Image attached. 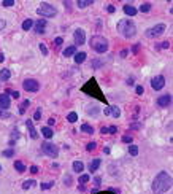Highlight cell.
I'll use <instances>...</instances> for the list:
<instances>
[{"mask_svg":"<svg viewBox=\"0 0 173 194\" xmlns=\"http://www.w3.org/2000/svg\"><path fill=\"white\" fill-rule=\"evenodd\" d=\"M171 188V175L168 172H159L153 182V192L162 194Z\"/></svg>","mask_w":173,"mask_h":194,"instance_id":"1","label":"cell"},{"mask_svg":"<svg viewBox=\"0 0 173 194\" xmlns=\"http://www.w3.org/2000/svg\"><path fill=\"white\" fill-rule=\"evenodd\" d=\"M117 32H119L124 38H132L137 33V26H135L134 21H130V19H121L119 23H117Z\"/></svg>","mask_w":173,"mask_h":194,"instance_id":"2","label":"cell"},{"mask_svg":"<svg viewBox=\"0 0 173 194\" xmlns=\"http://www.w3.org/2000/svg\"><path fill=\"white\" fill-rule=\"evenodd\" d=\"M89 45H91L92 50L95 53H99V54H103V53L108 51V40L105 37H102V35H92Z\"/></svg>","mask_w":173,"mask_h":194,"instance_id":"3","label":"cell"},{"mask_svg":"<svg viewBox=\"0 0 173 194\" xmlns=\"http://www.w3.org/2000/svg\"><path fill=\"white\" fill-rule=\"evenodd\" d=\"M37 13L41 16V18H54L57 15V10L54 8L53 5H49V3H46V2H41L40 3V6L37 8Z\"/></svg>","mask_w":173,"mask_h":194,"instance_id":"4","label":"cell"},{"mask_svg":"<svg viewBox=\"0 0 173 194\" xmlns=\"http://www.w3.org/2000/svg\"><path fill=\"white\" fill-rule=\"evenodd\" d=\"M165 29H167V26H165L164 23H161V24H156L153 27H149V29H146L144 35H146V38H157L165 32Z\"/></svg>","mask_w":173,"mask_h":194,"instance_id":"5","label":"cell"},{"mask_svg":"<svg viewBox=\"0 0 173 194\" xmlns=\"http://www.w3.org/2000/svg\"><path fill=\"white\" fill-rule=\"evenodd\" d=\"M41 151H43L46 156H49V158H57L59 156V148L54 143L48 142V140L41 143Z\"/></svg>","mask_w":173,"mask_h":194,"instance_id":"6","label":"cell"},{"mask_svg":"<svg viewBox=\"0 0 173 194\" xmlns=\"http://www.w3.org/2000/svg\"><path fill=\"white\" fill-rule=\"evenodd\" d=\"M22 88H24V91H27V92H38L40 83L37 80H33V78H27L22 83Z\"/></svg>","mask_w":173,"mask_h":194,"instance_id":"7","label":"cell"},{"mask_svg":"<svg viewBox=\"0 0 173 194\" xmlns=\"http://www.w3.org/2000/svg\"><path fill=\"white\" fill-rule=\"evenodd\" d=\"M164 86H165V78L162 75H157V77H154L151 80V88H153L154 91H161Z\"/></svg>","mask_w":173,"mask_h":194,"instance_id":"8","label":"cell"},{"mask_svg":"<svg viewBox=\"0 0 173 194\" xmlns=\"http://www.w3.org/2000/svg\"><path fill=\"white\" fill-rule=\"evenodd\" d=\"M73 38H75V45H84V41H86V32L83 30V29H76L73 32Z\"/></svg>","mask_w":173,"mask_h":194,"instance_id":"9","label":"cell"},{"mask_svg":"<svg viewBox=\"0 0 173 194\" xmlns=\"http://www.w3.org/2000/svg\"><path fill=\"white\" fill-rule=\"evenodd\" d=\"M156 103L161 108H165V107H168L170 103H171V95L170 94H164V95H161L159 99L156 100Z\"/></svg>","mask_w":173,"mask_h":194,"instance_id":"10","label":"cell"},{"mask_svg":"<svg viewBox=\"0 0 173 194\" xmlns=\"http://www.w3.org/2000/svg\"><path fill=\"white\" fill-rule=\"evenodd\" d=\"M11 105V100H10V95L8 94H0V110H8Z\"/></svg>","mask_w":173,"mask_h":194,"instance_id":"11","label":"cell"},{"mask_svg":"<svg viewBox=\"0 0 173 194\" xmlns=\"http://www.w3.org/2000/svg\"><path fill=\"white\" fill-rule=\"evenodd\" d=\"M25 126H27V130H29V135L32 140H37L38 138V134H37V130H35V126H33V121L32 120H27L25 121Z\"/></svg>","mask_w":173,"mask_h":194,"instance_id":"12","label":"cell"},{"mask_svg":"<svg viewBox=\"0 0 173 194\" xmlns=\"http://www.w3.org/2000/svg\"><path fill=\"white\" fill-rule=\"evenodd\" d=\"M46 27V19H38L37 23H33V30L37 33H43Z\"/></svg>","mask_w":173,"mask_h":194,"instance_id":"13","label":"cell"},{"mask_svg":"<svg viewBox=\"0 0 173 194\" xmlns=\"http://www.w3.org/2000/svg\"><path fill=\"white\" fill-rule=\"evenodd\" d=\"M122 10H124V13H126L127 16H135L137 13H138V10L135 8V6L129 5V3H127V5H124V6H122Z\"/></svg>","mask_w":173,"mask_h":194,"instance_id":"14","label":"cell"},{"mask_svg":"<svg viewBox=\"0 0 173 194\" xmlns=\"http://www.w3.org/2000/svg\"><path fill=\"white\" fill-rule=\"evenodd\" d=\"M41 135H43L46 140H49V138H53V135H54V130L51 129V127H41Z\"/></svg>","mask_w":173,"mask_h":194,"instance_id":"15","label":"cell"},{"mask_svg":"<svg viewBox=\"0 0 173 194\" xmlns=\"http://www.w3.org/2000/svg\"><path fill=\"white\" fill-rule=\"evenodd\" d=\"M62 54H64V57H72V56H75V54H76V46H67Z\"/></svg>","mask_w":173,"mask_h":194,"instance_id":"16","label":"cell"},{"mask_svg":"<svg viewBox=\"0 0 173 194\" xmlns=\"http://www.w3.org/2000/svg\"><path fill=\"white\" fill-rule=\"evenodd\" d=\"M11 78V72L8 70V68H2V70H0V81H8Z\"/></svg>","mask_w":173,"mask_h":194,"instance_id":"17","label":"cell"},{"mask_svg":"<svg viewBox=\"0 0 173 194\" xmlns=\"http://www.w3.org/2000/svg\"><path fill=\"white\" fill-rule=\"evenodd\" d=\"M110 116L119 118V116H121V110H119V107H116V105H111V107H110Z\"/></svg>","mask_w":173,"mask_h":194,"instance_id":"18","label":"cell"},{"mask_svg":"<svg viewBox=\"0 0 173 194\" xmlns=\"http://www.w3.org/2000/svg\"><path fill=\"white\" fill-rule=\"evenodd\" d=\"M100 164H102V161H100L99 158H97V159H94V161H92L91 164H89V170H91V172H95L97 169L100 167Z\"/></svg>","mask_w":173,"mask_h":194,"instance_id":"19","label":"cell"},{"mask_svg":"<svg viewBox=\"0 0 173 194\" xmlns=\"http://www.w3.org/2000/svg\"><path fill=\"white\" fill-rule=\"evenodd\" d=\"M86 53H76V54H75V62H76V64H83V62H84L86 61Z\"/></svg>","mask_w":173,"mask_h":194,"instance_id":"20","label":"cell"},{"mask_svg":"<svg viewBox=\"0 0 173 194\" xmlns=\"http://www.w3.org/2000/svg\"><path fill=\"white\" fill-rule=\"evenodd\" d=\"M92 3H94V0H78L76 6L78 8H86V6H91Z\"/></svg>","mask_w":173,"mask_h":194,"instance_id":"21","label":"cell"},{"mask_svg":"<svg viewBox=\"0 0 173 194\" xmlns=\"http://www.w3.org/2000/svg\"><path fill=\"white\" fill-rule=\"evenodd\" d=\"M73 170L78 172V174H81V172L84 170V164H83L81 161H75L73 162Z\"/></svg>","mask_w":173,"mask_h":194,"instance_id":"22","label":"cell"},{"mask_svg":"<svg viewBox=\"0 0 173 194\" xmlns=\"http://www.w3.org/2000/svg\"><path fill=\"white\" fill-rule=\"evenodd\" d=\"M13 165H15V169L19 172V174H24V172H25V165H24V162H21V161H16V162L13 164Z\"/></svg>","mask_w":173,"mask_h":194,"instance_id":"23","label":"cell"},{"mask_svg":"<svg viewBox=\"0 0 173 194\" xmlns=\"http://www.w3.org/2000/svg\"><path fill=\"white\" fill-rule=\"evenodd\" d=\"M33 27V21L32 19H25L22 23V30H30Z\"/></svg>","mask_w":173,"mask_h":194,"instance_id":"24","label":"cell"},{"mask_svg":"<svg viewBox=\"0 0 173 194\" xmlns=\"http://www.w3.org/2000/svg\"><path fill=\"white\" fill-rule=\"evenodd\" d=\"M29 105H30V100H29V99L24 100V102L19 105V113H21V115H24V113H25V108L29 107Z\"/></svg>","mask_w":173,"mask_h":194,"instance_id":"25","label":"cell"},{"mask_svg":"<svg viewBox=\"0 0 173 194\" xmlns=\"http://www.w3.org/2000/svg\"><path fill=\"white\" fill-rule=\"evenodd\" d=\"M81 130L84 134H94V127L89 126V124H81Z\"/></svg>","mask_w":173,"mask_h":194,"instance_id":"26","label":"cell"},{"mask_svg":"<svg viewBox=\"0 0 173 194\" xmlns=\"http://www.w3.org/2000/svg\"><path fill=\"white\" fill-rule=\"evenodd\" d=\"M67 121L68 123H76L78 121V115L75 113V112H70V113L67 115Z\"/></svg>","mask_w":173,"mask_h":194,"instance_id":"27","label":"cell"},{"mask_svg":"<svg viewBox=\"0 0 173 194\" xmlns=\"http://www.w3.org/2000/svg\"><path fill=\"white\" fill-rule=\"evenodd\" d=\"M2 156H5V158H13V156H15V150H13V148H6V150L2 151Z\"/></svg>","mask_w":173,"mask_h":194,"instance_id":"28","label":"cell"},{"mask_svg":"<svg viewBox=\"0 0 173 194\" xmlns=\"http://www.w3.org/2000/svg\"><path fill=\"white\" fill-rule=\"evenodd\" d=\"M151 8H153V5L151 3H141V6H140V11L141 13H148V11H151Z\"/></svg>","mask_w":173,"mask_h":194,"instance_id":"29","label":"cell"},{"mask_svg":"<svg viewBox=\"0 0 173 194\" xmlns=\"http://www.w3.org/2000/svg\"><path fill=\"white\" fill-rule=\"evenodd\" d=\"M33 185H35V180H25V182L22 183V189H29Z\"/></svg>","mask_w":173,"mask_h":194,"instance_id":"30","label":"cell"},{"mask_svg":"<svg viewBox=\"0 0 173 194\" xmlns=\"http://www.w3.org/2000/svg\"><path fill=\"white\" fill-rule=\"evenodd\" d=\"M8 118H11V113L8 110H0V120H8Z\"/></svg>","mask_w":173,"mask_h":194,"instance_id":"31","label":"cell"},{"mask_svg":"<svg viewBox=\"0 0 173 194\" xmlns=\"http://www.w3.org/2000/svg\"><path fill=\"white\" fill-rule=\"evenodd\" d=\"M89 180H91V177L86 175V174H83V175L80 177V180H78V183H80V185H86V183L89 182Z\"/></svg>","mask_w":173,"mask_h":194,"instance_id":"32","label":"cell"},{"mask_svg":"<svg viewBox=\"0 0 173 194\" xmlns=\"http://www.w3.org/2000/svg\"><path fill=\"white\" fill-rule=\"evenodd\" d=\"M129 153H130V156H137L138 154V147H137V145H130V147H129Z\"/></svg>","mask_w":173,"mask_h":194,"instance_id":"33","label":"cell"},{"mask_svg":"<svg viewBox=\"0 0 173 194\" xmlns=\"http://www.w3.org/2000/svg\"><path fill=\"white\" fill-rule=\"evenodd\" d=\"M5 94L11 95L13 99H19V92H18V91H13V89H6V92H5Z\"/></svg>","mask_w":173,"mask_h":194,"instance_id":"34","label":"cell"},{"mask_svg":"<svg viewBox=\"0 0 173 194\" xmlns=\"http://www.w3.org/2000/svg\"><path fill=\"white\" fill-rule=\"evenodd\" d=\"M53 186H54V182H48V183H41L40 188H41V189H51Z\"/></svg>","mask_w":173,"mask_h":194,"instance_id":"35","label":"cell"},{"mask_svg":"<svg viewBox=\"0 0 173 194\" xmlns=\"http://www.w3.org/2000/svg\"><path fill=\"white\" fill-rule=\"evenodd\" d=\"M102 65H103V62L100 59H94L92 61V68H100Z\"/></svg>","mask_w":173,"mask_h":194,"instance_id":"36","label":"cell"},{"mask_svg":"<svg viewBox=\"0 0 173 194\" xmlns=\"http://www.w3.org/2000/svg\"><path fill=\"white\" fill-rule=\"evenodd\" d=\"M38 48H40V51H41V54H43V56H48V48H46L45 43H40Z\"/></svg>","mask_w":173,"mask_h":194,"instance_id":"37","label":"cell"},{"mask_svg":"<svg viewBox=\"0 0 173 194\" xmlns=\"http://www.w3.org/2000/svg\"><path fill=\"white\" fill-rule=\"evenodd\" d=\"M95 147H97V143H95V142H89V143L86 145V150H87V151H94Z\"/></svg>","mask_w":173,"mask_h":194,"instance_id":"38","label":"cell"},{"mask_svg":"<svg viewBox=\"0 0 173 194\" xmlns=\"http://www.w3.org/2000/svg\"><path fill=\"white\" fill-rule=\"evenodd\" d=\"M13 5H15V0H3L2 2V6H6V8H10Z\"/></svg>","mask_w":173,"mask_h":194,"instance_id":"39","label":"cell"},{"mask_svg":"<svg viewBox=\"0 0 173 194\" xmlns=\"http://www.w3.org/2000/svg\"><path fill=\"white\" fill-rule=\"evenodd\" d=\"M122 142H124V143H129V145H132L134 138L130 137V135H122Z\"/></svg>","mask_w":173,"mask_h":194,"instance_id":"40","label":"cell"},{"mask_svg":"<svg viewBox=\"0 0 173 194\" xmlns=\"http://www.w3.org/2000/svg\"><path fill=\"white\" fill-rule=\"evenodd\" d=\"M40 118H41V108H37L35 115H33V121H40Z\"/></svg>","mask_w":173,"mask_h":194,"instance_id":"41","label":"cell"},{"mask_svg":"<svg viewBox=\"0 0 173 194\" xmlns=\"http://www.w3.org/2000/svg\"><path fill=\"white\" fill-rule=\"evenodd\" d=\"M140 127H141V123H132V124H130V129H132V130H138Z\"/></svg>","mask_w":173,"mask_h":194,"instance_id":"42","label":"cell"},{"mask_svg":"<svg viewBox=\"0 0 173 194\" xmlns=\"http://www.w3.org/2000/svg\"><path fill=\"white\" fill-rule=\"evenodd\" d=\"M16 138H19V130H13V134H11V142H16Z\"/></svg>","mask_w":173,"mask_h":194,"instance_id":"43","label":"cell"},{"mask_svg":"<svg viewBox=\"0 0 173 194\" xmlns=\"http://www.w3.org/2000/svg\"><path fill=\"white\" fill-rule=\"evenodd\" d=\"M62 43H64V38H62V37H57L56 40H54V45H56V46H60Z\"/></svg>","mask_w":173,"mask_h":194,"instance_id":"44","label":"cell"},{"mask_svg":"<svg viewBox=\"0 0 173 194\" xmlns=\"http://www.w3.org/2000/svg\"><path fill=\"white\" fill-rule=\"evenodd\" d=\"M135 91H137L138 95H141V94L144 92V88H143V86H137V88H135Z\"/></svg>","mask_w":173,"mask_h":194,"instance_id":"45","label":"cell"},{"mask_svg":"<svg viewBox=\"0 0 173 194\" xmlns=\"http://www.w3.org/2000/svg\"><path fill=\"white\" fill-rule=\"evenodd\" d=\"M117 132V127L116 126H110L108 127V134H116Z\"/></svg>","mask_w":173,"mask_h":194,"instance_id":"46","label":"cell"},{"mask_svg":"<svg viewBox=\"0 0 173 194\" xmlns=\"http://www.w3.org/2000/svg\"><path fill=\"white\" fill-rule=\"evenodd\" d=\"M159 48H164V50H168L170 48V41H164V43H161V46Z\"/></svg>","mask_w":173,"mask_h":194,"instance_id":"47","label":"cell"},{"mask_svg":"<svg viewBox=\"0 0 173 194\" xmlns=\"http://www.w3.org/2000/svg\"><path fill=\"white\" fill-rule=\"evenodd\" d=\"M64 183H65L67 186H70V183H72V177H70V175H67V177L64 178Z\"/></svg>","mask_w":173,"mask_h":194,"instance_id":"48","label":"cell"},{"mask_svg":"<svg viewBox=\"0 0 173 194\" xmlns=\"http://www.w3.org/2000/svg\"><path fill=\"white\" fill-rule=\"evenodd\" d=\"M54 124H56V120H54V118H49V120H48V127L54 126Z\"/></svg>","mask_w":173,"mask_h":194,"instance_id":"49","label":"cell"},{"mask_svg":"<svg viewBox=\"0 0 173 194\" xmlns=\"http://www.w3.org/2000/svg\"><path fill=\"white\" fill-rule=\"evenodd\" d=\"M107 11H108V13H114V11H116V8H114L113 5H108V6H107Z\"/></svg>","mask_w":173,"mask_h":194,"instance_id":"50","label":"cell"},{"mask_svg":"<svg viewBox=\"0 0 173 194\" xmlns=\"http://www.w3.org/2000/svg\"><path fill=\"white\" fill-rule=\"evenodd\" d=\"M138 50H140V43H137V45L132 48V53H135V54H137V53H138Z\"/></svg>","mask_w":173,"mask_h":194,"instance_id":"51","label":"cell"},{"mask_svg":"<svg viewBox=\"0 0 173 194\" xmlns=\"http://www.w3.org/2000/svg\"><path fill=\"white\" fill-rule=\"evenodd\" d=\"M5 26H6L5 19H0V30H3V29H5Z\"/></svg>","mask_w":173,"mask_h":194,"instance_id":"52","label":"cell"},{"mask_svg":"<svg viewBox=\"0 0 173 194\" xmlns=\"http://www.w3.org/2000/svg\"><path fill=\"white\" fill-rule=\"evenodd\" d=\"M30 172H32V174H37V172H38V167H37V165H32V167H30Z\"/></svg>","mask_w":173,"mask_h":194,"instance_id":"53","label":"cell"},{"mask_svg":"<svg viewBox=\"0 0 173 194\" xmlns=\"http://www.w3.org/2000/svg\"><path fill=\"white\" fill-rule=\"evenodd\" d=\"M127 54H129V50H122V51H121V57H126Z\"/></svg>","mask_w":173,"mask_h":194,"instance_id":"54","label":"cell"},{"mask_svg":"<svg viewBox=\"0 0 173 194\" xmlns=\"http://www.w3.org/2000/svg\"><path fill=\"white\" fill-rule=\"evenodd\" d=\"M100 132H102L103 135H105V134H108V127H102V129H100Z\"/></svg>","mask_w":173,"mask_h":194,"instance_id":"55","label":"cell"},{"mask_svg":"<svg viewBox=\"0 0 173 194\" xmlns=\"http://www.w3.org/2000/svg\"><path fill=\"white\" fill-rule=\"evenodd\" d=\"M100 183H102V180H100V177H95V185H97V186H99Z\"/></svg>","mask_w":173,"mask_h":194,"instance_id":"56","label":"cell"},{"mask_svg":"<svg viewBox=\"0 0 173 194\" xmlns=\"http://www.w3.org/2000/svg\"><path fill=\"white\" fill-rule=\"evenodd\" d=\"M103 113H105V115H110V107H107V108H103Z\"/></svg>","mask_w":173,"mask_h":194,"instance_id":"57","label":"cell"},{"mask_svg":"<svg viewBox=\"0 0 173 194\" xmlns=\"http://www.w3.org/2000/svg\"><path fill=\"white\" fill-rule=\"evenodd\" d=\"M127 85L132 86V85H134V78H129V80H127Z\"/></svg>","mask_w":173,"mask_h":194,"instance_id":"58","label":"cell"},{"mask_svg":"<svg viewBox=\"0 0 173 194\" xmlns=\"http://www.w3.org/2000/svg\"><path fill=\"white\" fill-rule=\"evenodd\" d=\"M103 153H105V154H110V148H108V147L103 148Z\"/></svg>","mask_w":173,"mask_h":194,"instance_id":"59","label":"cell"},{"mask_svg":"<svg viewBox=\"0 0 173 194\" xmlns=\"http://www.w3.org/2000/svg\"><path fill=\"white\" fill-rule=\"evenodd\" d=\"M5 61V56H3V53H0V62H3Z\"/></svg>","mask_w":173,"mask_h":194,"instance_id":"60","label":"cell"},{"mask_svg":"<svg viewBox=\"0 0 173 194\" xmlns=\"http://www.w3.org/2000/svg\"><path fill=\"white\" fill-rule=\"evenodd\" d=\"M0 172H2V165H0Z\"/></svg>","mask_w":173,"mask_h":194,"instance_id":"61","label":"cell"}]
</instances>
